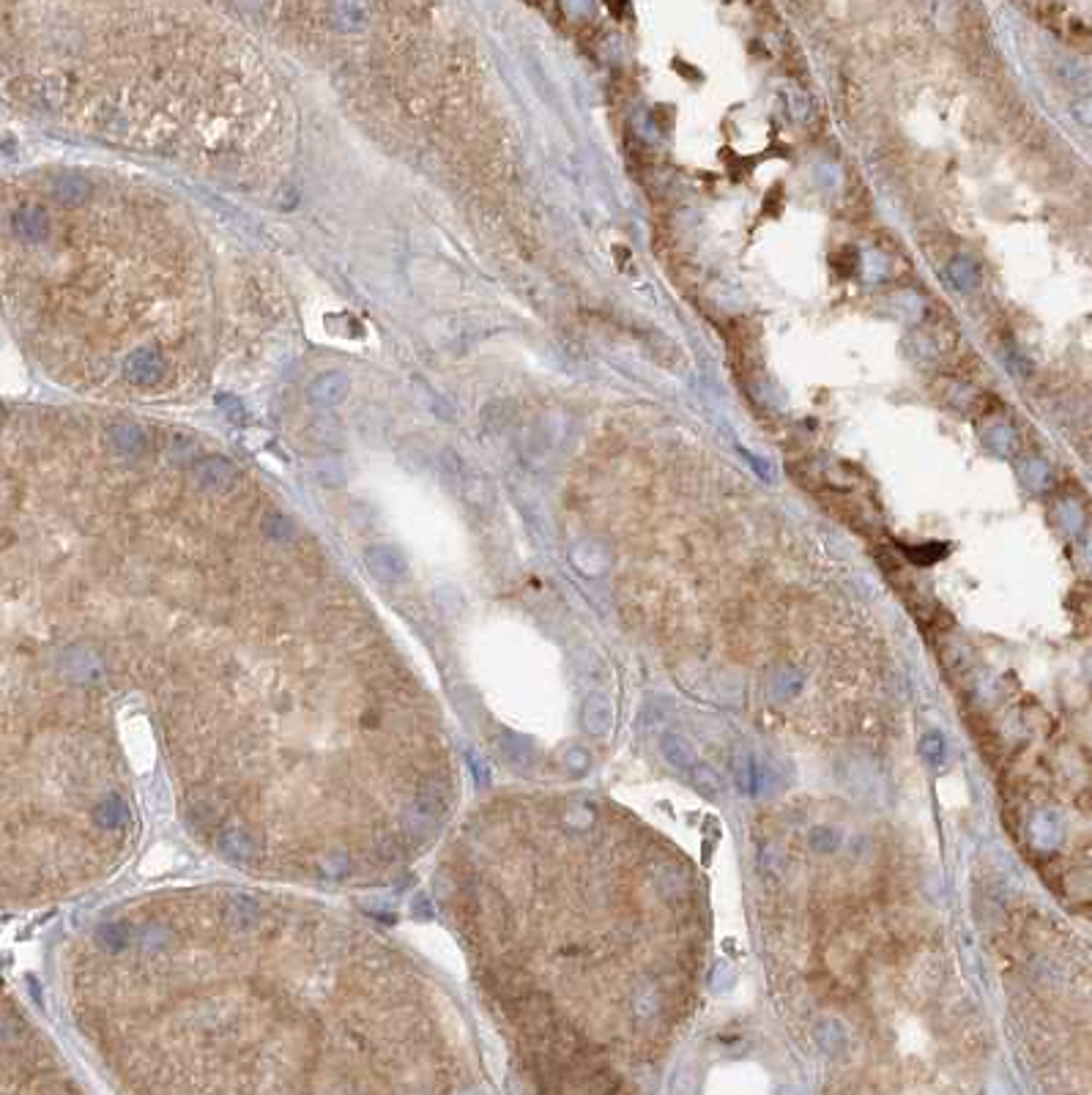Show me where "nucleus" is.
<instances>
[{"label":"nucleus","mask_w":1092,"mask_h":1095,"mask_svg":"<svg viewBox=\"0 0 1092 1095\" xmlns=\"http://www.w3.org/2000/svg\"><path fill=\"white\" fill-rule=\"evenodd\" d=\"M693 784H695V789L703 794V797H721L723 794V778L712 770V766L709 764H701V761H695L693 764Z\"/></svg>","instance_id":"2eb2a0df"},{"label":"nucleus","mask_w":1092,"mask_h":1095,"mask_svg":"<svg viewBox=\"0 0 1092 1095\" xmlns=\"http://www.w3.org/2000/svg\"><path fill=\"white\" fill-rule=\"evenodd\" d=\"M802 685H805V677H802V671L797 666H778L767 679V693H770L773 701L789 704L791 698H797Z\"/></svg>","instance_id":"1a4fd4ad"},{"label":"nucleus","mask_w":1092,"mask_h":1095,"mask_svg":"<svg viewBox=\"0 0 1092 1095\" xmlns=\"http://www.w3.org/2000/svg\"><path fill=\"white\" fill-rule=\"evenodd\" d=\"M168 372V362L159 351H132L124 359V378L135 387H153Z\"/></svg>","instance_id":"20e7f679"},{"label":"nucleus","mask_w":1092,"mask_h":1095,"mask_svg":"<svg viewBox=\"0 0 1092 1095\" xmlns=\"http://www.w3.org/2000/svg\"><path fill=\"white\" fill-rule=\"evenodd\" d=\"M773 1095H802V1092H799L797 1087H789V1084H783V1087H778V1090H775Z\"/></svg>","instance_id":"5701e85b"},{"label":"nucleus","mask_w":1092,"mask_h":1095,"mask_svg":"<svg viewBox=\"0 0 1092 1095\" xmlns=\"http://www.w3.org/2000/svg\"><path fill=\"white\" fill-rule=\"evenodd\" d=\"M712 986H715V992H726V989H731V986H734V969H731L726 961H721V964L715 967Z\"/></svg>","instance_id":"4be33fe9"},{"label":"nucleus","mask_w":1092,"mask_h":1095,"mask_svg":"<svg viewBox=\"0 0 1092 1095\" xmlns=\"http://www.w3.org/2000/svg\"><path fill=\"white\" fill-rule=\"evenodd\" d=\"M562 821H564V825H567L570 830H589V828L594 825V810H591V805H586V802L575 800V802H570V805H567V810H564Z\"/></svg>","instance_id":"a211bd4d"},{"label":"nucleus","mask_w":1092,"mask_h":1095,"mask_svg":"<svg viewBox=\"0 0 1092 1095\" xmlns=\"http://www.w3.org/2000/svg\"><path fill=\"white\" fill-rule=\"evenodd\" d=\"M367 565L380 578H395L406 570V559L400 556V551H395V548H370Z\"/></svg>","instance_id":"f8f14e48"},{"label":"nucleus","mask_w":1092,"mask_h":1095,"mask_svg":"<svg viewBox=\"0 0 1092 1095\" xmlns=\"http://www.w3.org/2000/svg\"><path fill=\"white\" fill-rule=\"evenodd\" d=\"M61 975L121 1095H487L416 956L301 893L132 896L69 940Z\"/></svg>","instance_id":"f03ea898"},{"label":"nucleus","mask_w":1092,"mask_h":1095,"mask_svg":"<svg viewBox=\"0 0 1092 1095\" xmlns=\"http://www.w3.org/2000/svg\"><path fill=\"white\" fill-rule=\"evenodd\" d=\"M660 750H663V758L674 766V770H693V764L698 761L695 758V748L690 745V740H685L682 734H666L663 740H660Z\"/></svg>","instance_id":"9b49d317"},{"label":"nucleus","mask_w":1092,"mask_h":1095,"mask_svg":"<svg viewBox=\"0 0 1092 1095\" xmlns=\"http://www.w3.org/2000/svg\"><path fill=\"white\" fill-rule=\"evenodd\" d=\"M813 1040H816V1047L822 1049L827 1057H843V1055L849 1052V1047H852L849 1027H846L841 1019H835V1016H825V1019L816 1021V1027H813Z\"/></svg>","instance_id":"423d86ee"},{"label":"nucleus","mask_w":1092,"mask_h":1095,"mask_svg":"<svg viewBox=\"0 0 1092 1095\" xmlns=\"http://www.w3.org/2000/svg\"><path fill=\"white\" fill-rule=\"evenodd\" d=\"M91 195H93V184L88 176H80V173L52 176V181L47 187V197L52 203H58L61 208H74V206L85 203Z\"/></svg>","instance_id":"39448f33"},{"label":"nucleus","mask_w":1092,"mask_h":1095,"mask_svg":"<svg viewBox=\"0 0 1092 1095\" xmlns=\"http://www.w3.org/2000/svg\"><path fill=\"white\" fill-rule=\"evenodd\" d=\"M307 395L318 406H337L348 395V375L337 372V370L335 372H323L310 383Z\"/></svg>","instance_id":"6e6552de"},{"label":"nucleus","mask_w":1092,"mask_h":1095,"mask_svg":"<svg viewBox=\"0 0 1092 1095\" xmlns=\"http://www.w3.org/2000/svg\"><path fill=\"white\" fill-rule=\"evenodd\" d=\"M633 1013L638 1019H643V1021H649V1019H654L660 1013V994H658L654 986H643V989H638L633 994Z\"/></svg>","instance_id":"f3484780"},{"label":"nucleus","mask_w":1092,"mask_h":1095,"mask_svg":"<svg viewBox=\"0 0 1092 1095\" xmlns=\"http://www.w3.org/2000/svg\"><path fill=\"white\" fill-rule=\"evenodd\" d=\"M808 841H810V849L818 852V854H833V852H838L841 844H843V841H841V833H838L835 828H830V825H816V828H810Z\"/></svg>","instance_id":"dca6fc26"},{"label":"nucleus","mask_w":1092,"mask_h":1095,"mask_svg":"<svg viewBox=\"0 0 1092 1095\" xmlns=\"http://www.w3.org/2000/svg\"><path fill=\"white\" fill-rule=\"evenodd\" d=\"M583 726H586V731H591V734H608V731H611V726H614V704H611L608 696L594 693V696L586 698V706H583Z\"/></svg>","instance_id":"9d476101"},{"label":"nucleus","mask_w":1092,"mask_h":1095,"mask_svg":"<svg viewBox=\"0 0 1092 1095\" xmlns=\"http://www.w3.org/2000/svg\"><path fill=\"white\" fill-rule=\"evenodd\" d=\"M658 888H660V893H666V896H677L679 888H682L679 873H677L674 868H660V873H658Z\"/></svg>","instance_id":"aec40b11"},{"label":"nucleus","mask_w":1092,"mask_h":1095,"mask_svg":"<svg viewBox=\"0 0 1092 1095\" xmlns=\"http://www.w3.org/2000/svg\"><path fill=\"white\" fill-rule=\"evenodd\" d=\"M49 526L0 447V893L96 888L173 825L220 863L296 880L367 810L397 709L320 597H127Z\"/></svg>","instance_id":"f257e3e1"},{"label":"nucleus","mask_w":1092,"mask_h":1095,"mask_svg":"<svg viewBox=\"0 0 1092 1095\" xmlns=\"http://www.w3.org/2000/svg\"><path fill=\"white\" fill-rule=\"evenodd\" d=\"M107 444H110L121 458H140L148 447V438L140 425L116 422L107 427Z\"/></svg>","instance_id":"0eeeda50"},{"label":"nucleus","mask_w":1092,"mask_h":1095,"mask_svg":"<svg viewBox=\"0 0 1092 1095\" xmlns=\"http://www.w3.org/2000/svg\"><path fill=\"white\" fill-rule=\"evenodd\" d=\"M1029 833H1032V841L1041 849H1052L1062 838V825L1054 813H1037L1029 825Z\"/></svg>","instance_id":"ddd939ff"},{"label":"nucleus","mask_w":1092,"mask_h":1095,"mask_svg":"<svg viewBox=\"0 0 1092 1095\" xmlns=\"http://www.w3.org/2000/svg\"><path fill=\"white\" fill-rule=\"evenodd\" d=\"M731 775L742 794H756V758L747 750H737L731 756Z\"/></svg>","instance_id":"4468645a"},{"label":"nucleus","mask_w":1092,"mask_h":1095,"mask_svg":"<svg viewBox=\"0 0 1092 1095\" xmlns=\"http://www.w3.org/2000/svg\"><path fill=\"white\" fill-rule=\"evenodd\" d=\"M189 477L203 493H228L239 471L228 458H200L189 466Z\"/></svg>","instance_id":"7ed1b4c3"},{"label":"nucleus","mask_w":1092,"mask_h":1095,"mask_svg":"<svg viewBox=\"0 0 1092 1095\" xmlns=\"http://www.w3.org/2000/svg\"><path fill=\"white\" fill-rule=\"evenodd\" d=\"M564 761H567V766L572 773H578V775H583L589 766H591V758H589V753L583 750V748H572V750H567L564 753Z\"/></svg>","instance_id":"412c9836"},{"label":"nucleus","mask_w":1092,"mask_h":1095,"mask_svg":"<svg viewBox=\"0 0 1092 1095\" xmlns=\"http://www.w3.org/2000/svg\"><path fill=\"white\" fill-rule=\"evenodd\" d=\"M920 750L925 756V761L931 766H942L945 764V740L942 734H925L920 740Z\"/></svg>","instance_id":"6ab92c4d"}]
</instances>
